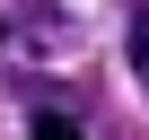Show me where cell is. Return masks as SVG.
<instances>
[{
  "label": "cell",
  "mask_w": 149,
  "mask_h": 140,
  "mask_svg": "<svg viewBox=\"0 0 149 140\" xmlns=\"http://www.w3.org/2000/svg\"><path fill=\"white\" fill-rule=\"evenodd\" d=\"M26 140H79V114H61V105H44V114H35V131H26Z\"/></svg>",
  "instance_id": "1"
},
{
  "label": "cell",
  "mask_w": 149,
  "mask_h": 140,
  "mask_svg": "<svg viewBox=\"0 0 149 140\" xmlns=\"http://www.w3.org/2000/svg\"><path fill=\"white\" fill-rule=\"evenodd\" d=\"M132 70H140V79H149V9L132 18Z\"/></svg>",
  "instance_id": "2"
}]
</instances>
